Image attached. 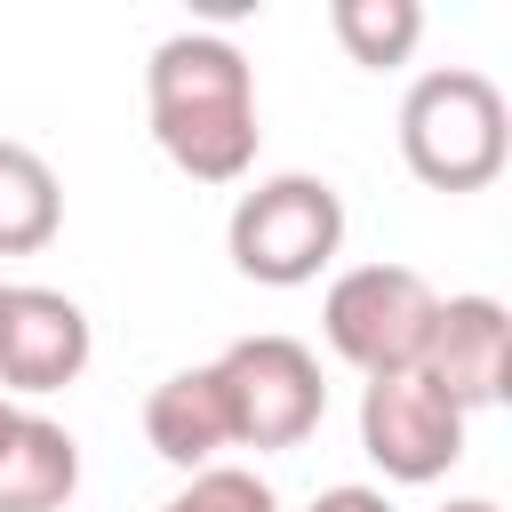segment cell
<instances>
[{
  "label": "cell",
  "mask_w": 512,
  "mask_h": 512,
  "mask_svg": "<svg viewBox=\"0 0 512 512\" xmlns=\"http://www.w3.org/2000/svg\"><path fill=\"white\" fill-rule=\"evenodd\" d=\"M152 144L192 184H240L256 168V72L224 32H168L144 64Z\"/></svg>",
  "instance_id": "1"
},
{
  "label": "cell",
  "mask_w": 512,
  "mask_h": 512,
  "mask_svg": "<svg viewBox=\"0 0 512 512\" xmlns=\"http://www.w3.org/2000/svg\"><path fill=\"white\" fill-rule=\"evenodd\" d=\"M400 160L432 192H480L512 160V112L504 88L472 64H432L400 96Z\"/></svg>",
  "instance_id": "2"
},
{
  "label": "cell",
  "mask_w": 512,
  "mask_h": 512,
  "mask_svg": "<svg viewBox=\"0 0 512 512\" xmlns=\"http://www.w3.org/2000/svg\"><path fill=\"white\" fill-rule=\"evenodd\" d=\"M224 248H232V272L256 288H304L344 248V200L328 176H304V168L256 176L224 216Z\"/></svg>",
  "instance_id": "3"
},
{
  "label": "cell",
  "mask_w": 512,
  "mask_h": 512,
  "mask_svg": "<svg viewBox=\"0 0 512 512\" xmlns=\"http://www.w3.org/2000/svg\"><path fill=\"white\" fill-rule=\"evenodd\" d=\"M432 312H440V296L416 264H352L320 296V336L360 376H408L424 360Z\"/></svg>",
  "instance_id": "4"
},
{
  "label": "cell",
  "mask_w": 512,
  "mask_h": 512,
  "mask_svg": "<svg viewBox=\"0 0 512 512\" xmlns=\"http://www.w3.org/2000/svg\"><path fill=\"white\" fill-rule=\"evenodd\" d=\"M224 400H232V440L240 448H296L320 432L328 416V384H320V352L264 328V336H232L216 352Z\"/></svg>",
  "instance_id": "5"
},
{
  "label": "cell",
  "mask_w": 512,
  "mask_h": 512,
  "mask_svg": "<svg viewBox=\"0 0 512 512\" xmlns=\"http://www.w3.org/2000/svg\"><path fill=\"white\" fill-rule=\"evenodd\" d=\"M360 448L384 480L424 488L464 456V416L408 368V376H368L360 384Z\"/></svg>",
  "instance_id": "6"
},
{
  "label": "cell",
  "mask_w": 512,
  "mask_h": 512,
  "mask_svg": "<svg viewBox=\"0 0 512 512\" xmlns=\"http://www.w3.org/2000/svg\"><path fill=\"white\" fill-rule=\"evenodd\" d=\"M96 336H88V312L64 296V288H32V280H0V392L8 400H40V392H64L80 368H88Z\"/></svg>",
  "instance_id": "7"
},
{
  "label": "cell",
  "mask_w": 512,
  "mask_h": 512,
  "mask_svg": "<svg viewBox=\"0 0 512 512\" xmlns=\"http://www.w3.org/2000/svg\"><path fill=\"white\" fill-rule=\"evenodd\" d=\"M416 376H424L456 416L496 408L504 384H512V312H504L496 296H440Z\"/></svg>",
  "instance_id": "8"
},
{
  "label": "cell",
  "mask_w": 512,
  "mask_h": 512,
  "mask_svg": "<svg viewBox=\"0 0 512 512\" xmlns=\"http://www.w3.org/2000/svg\"><path fill=\"white\" fill-rule=\"evenodd\" d=\"M144 440H152V456L176 464V472H208V464H224V448H240L216 360L176 368V376H160V384L144 392Z\"/></svg>",
  "instance_id": "9"
},
{
  "label": "cell",
  "mask_w": 512,
  "mask_h": 512,
  "mask_svg": "<svg viewBox=\"0 0 512 512\" xmlns=\"http://www.w3.org/2000/svg\"><path fill=\"white\" fill-rule=\"evenodd\" d=\"M72 488H80V440L56 416L16 408L0 440V512H64Z\"/></svg>",
  "instance_id": "10"
},
{
  "label": "cell",
  "mask_w": 512,
  "mask_h": 512,
  "mask_svg": "<svg viewBox=\"0 0 512 512\" xmlns=\"http://www.w3.org/2000/svg\"><path fill=\"white\" fill-rule=\"evenodd\" d=\"M56 232H64V184H56V168L32 144L0 136V256H32Z\"/></svg>",
  "instance_id": "11"
},
{
  "label": "cell",
  "mask_w": 512,
  "mask_h": 512,
  "mask_svg": "<svg viewBox=\"0 0 512 512\" xmlns=\"http://www.w3.org/2000/svg\"><path fill=\"white\" fill-rule=\"evenodd\" d=\"M328 32L344 40L352 64L392 72V64L416 56V40H424V8H416V0H328Z\"/></svg>",
  "instance_id": "12"
},
{
  "label": "cell",
  "mask_w": 512,
  "mask_h": 512,
  "mask_svg": "<svg viewBox=\"0 0 512 512\" xmlns=\"http://www.w3.org/2000/svg\"><path fill=\"white\" fill-rule=\"evenodd\" d=\"M160 512H280V496L248 464H208V472H184V488Z\"/></svg>",
  "instance_id": "13"
},
{
  "label": "cell",
  "mask_w": 512,
  "mask_h": 512,
  "mask_svg": "<svg viewBox=\"0 0 512 512\" xmlns=\"http://www.w3.org/2000/svg\"><path fill=\"white\" fill-rule=\"evenodd\" d=\"M304 512H392V496H384V488H360V480H344V488H320Z\"/></svg>",
  "instance_id": "14"
},
{
  "label": "cell",
  "mask_w": 512,
  "mask_h": 512,
  "mask_svg": "<svg viewBox=\"0 0 512 512\" xmlns=\"http://www.w3.org/2000/svg\"><path fill=\"white\" fill-rule=\"evenodd\" d=\"M440 512H504V504H496V496H448Z\"/></svg>",
  "instance_id": "15"
},
{
  "label": "cell",
  "mask_w": 512,
  "mask_h": 512,
  "mask_svg": "<svg viewBox=\"0 0 512 512\" xmlns=\"http://www.w3.org/2000/svg\"><path fill=\"white\" fill-rule=\"evenodd\" d=\"M8 424H16V400H8V392H0V440H8Z\"/></svg>",
  "instance_id": "16"
}]
</instances>
